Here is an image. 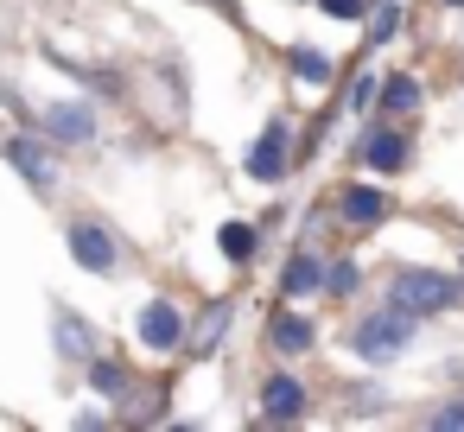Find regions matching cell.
<instances>
[{"label": "cell", "mask_w": 464, "mask_h": 432, "mask_svg": "<svg viewBox=\"0 0 464 432\" xmlns=\"http://www.w3.org/2000/svg\"><path fill=\"white\" fill-rule=\"evenodd\" d=\"M407 26V7L401 0H375V14H369V39L362 45H394V33Z\"/></svg>", "instance_id": "cell-18"}, {"label": "cell", "mask_w": 464, "mask_h": 432, "mask_svg": "<svg viewBox=\"0 0 464 432\" xmlns=\"http://www.w3.org/2000/svg\"><path fill=\"white\" fill-rule=\"evenodd\" d=\"M52 343H58V356H64V362H90V356L102 350V331H96L83 312L58 305V312H52Z\"/></svg>", "instance_id": "cell-8"}, {"label": "cell", "mask_w": 464, "mask_h": 432, "mask_svg": "<svg viewBox=\"0 0 464 432\" xmlns=\"http://www.w3.org/2000/svg\"><path fill=\"white\" fill-rule=\"evenodd\" d=\"M229 324H236V299H229V293H217V299L204 305V318L185 331V350H191V356H217V350H223V337H229Z\"/></svg>", "instance_id": "cell-11"}, {"label": "cell", "mask_w": 464, "mask_h": 432, "mask_svg": "<svg viewBox=\"0 0 464 432\" xmlns=\"http://www.w3.org/2000/svg\"><path fill=\"white\" fill-rule=\"evenodd\" d=\"M413 337H420V318L388 299L382 312H369V318L350 324V356L369 362V369H382V362H401V356L413 350Z\"/></svg>", "instance_id": "cell-1"}, {"label": "cell", "mask_w": 464, "mask_h": 432, "mask_svg": "<svg viewBox=\"0 0 464 432\" xmlns=\"http://www.w3.org/2000/svg\"><path fill=\"white\" fill-rule=\"evenodd\" d=\"M134 331H140V350H147V356H172V350H185V331H191V324H185V312H179L172 299L153 293V299L140 305Z\"/></svg>", "instance_id": "cell-5"}, {"label": "cell", "mask_w": 464, "mask_h": 432, "mask_svg": "<svg viewBox=\"0 0 464 432\" xmlns=\"http://www.w3.org/2000/svg\"><path fill=\"white\" fill-rule=\"evenodd\" d=\"M312 343H318V324H312V318L286 299V312H274V318H267V350L293 362V356H305Z\"/></svg>", "instance_id": "cell-10"}, {"label": "cell", "mask_w": 464, "mask_h": 432, "mask_svg": "<svg viewBox=\"0 0 464 432\" xmlns=\"http://www.w3.org/2000/svg\"><path fill=\"white\" fill-rule=\"evenodd\" d=\"M362 166L382 172V178H394V172L413 166V140H407L401 128H369V134H362Z\"/></svg>", "instance_id": "cell-9"}, {"label": "cell", "mask_w": 464, "mask_h": 432, "mask_svg": "<svg viewBox=\"0 0 464 432\" xmlns=\"http://www.w3.org/2000/svg\"><path fill=\"white\" fill-rule=\"evenodd\" d=\"M217 242H223V261H236V267H242V261H255L261 229H255V223H223V229H217Z\"/></svg>", "instance_id": "cell-17"}, {"label": "cell", "mask_w": 464, "mask_h": 432, "mask_svg": "<svg viewBox=\"0 0 464 432\" xmlns=\"http://www.w3.org/2000/svg\"><path fill=\"white\" fill-rule=\"evenodd\" d=\"M0 153H7V166H14L39 197H52V191H58V159H52V147H45L39 134H26V128H20V134L0 140Z\"/></svg>", "instance_id": "cell-3"}, {"label": "cell", "mask_w": 464, "mask_h": 432, "mask_svg": "<svg viewBox=\"0 0 464 432\" xmlns=\"http://www.w3.org/2000/svg\"><path fill=\"white\" fill-rule=\"evenodd\" d=\"M337 216H343L350 229H375V223H388V191H375V185H343Z\"/></svg>", "instance_id": "cell-14"}, {"label": "cell", "mask_w": 464, "mask_h": 432, "mask_svg": "<svg viewBox=\"0 0 464 432\" xmlns=\"http://www.w3.org/2000/svg\"><path fill=\"white\" fill-rule=\"evenodd\" d=\"M426 102V90H420V77H407V71H394V77H382V115L388 121H407L413 109Z\"/></svg>", "instance_id": "cell-15"}, {"label": "cell", "mask_w": 464, "mask_h": 432, "mask_svg": "<svg viewBox=\"0 0 464 432\" xmlns=\"http://www.w3.org/2000/svg\"><path fill=\"white\" fill-rule=\"evenodd\" d=\"M318 14H324V20H343V26H356V20H369V0H318Z\"/></svg>", "instance_id": "cell-21"}, {"label": "cell", "mask_w": 464, "mask_h": 432, "mask_svg": "<svg viewBox=\"0 0 464 432\" xmlns=\"http://www.w3.org/2000/svg\"><path fill=\"white\" fill-rule=\"evenodd\" d=\"M375 102H382V77H356L350 83V115H369Z\"/></svg>", "instance_id": "cell-22"}, {"label": "cell", "mask_w": 464, "mask_h": 432, "mask_svg": "<svg viewBox=\"0 0 464 432\" xmlns=\"http://www.w3.org/2000/svg\"><path fill=\"white\" fill-rule=\"evenodd\" d=\"M39 128H45V140H58V147H96V140H102L90 102H45V109H39Z\"/></svg>", "instance_id": "cell-6"}, {"label": "cell", "mask_w": 464, "mask_h": 432, "mask_svg": "<svg viewBox=\"0 0 464 432\" xmlns=\"http://www.w3.org/2000/svg\"><path fill=\"white\" fill-rule=\"evenodd\" d=\"M312 293H324V261L312 254V248H293L286 254V267H280V299H312Z\"/></svg>", "instance_id": "cell-13"}, {"label": "cell", "mask_w": 464, "mask_h": 432, "mask_svg": "<svg viewBox=\"0 0 464 432\" xmlns=\"http://www.w3.org/2000/svg\"><path fill=\"white\" fill-rule=\"evenodd\" d=\"M388 299L413 318H439L451 305H464V267H394L388 274Z\"/></svg>", "instance_id": "cell-2"}, {"label": "cell", "mask_w": 464, "mask_h": 432, "mask_svg": "<svg viewBox=\"0 0 464 432\" xmlns=\"http://www.w3.org/2000/svg\"><path fill=\"white\" fill-rule=\"evenodd\" d=\"M305 407H312V394H305L299 375H267L261 381V419L286 426V419H305Z\"/></svg>", "instance_id": "cell-12"}, {"label": "cell", "mask_w": 464, "mask_h": 432, "mask_svg": "<svg viewBox=\"0 0 464 432\" xmlns=\"http://www.w3.org/2000/svg\"><path fill=\"white\" fill-rule=\"evenodd\" d=\"M432 426H439V432H451V426H464V400H445V407L432 413Z\"/></svg>", "instance_id": "cell-23"}, {"label": "cell", "mask_w": 464, "mask_h": 432, "mask_svg": "<svg viewBox=\"0 0 464 432\" xmlns=\"http://www.w3.org/2000/svg\"><path fill=\"white\" fill-rule=\"evenodd\" d=\"M356 286H362V267L356 261H331L324 267V299H356Z\"/></svg>", "instance_id": "cell-20"}, {"label": "cell", "mask_w": 464, "mask_h": 432, "mask_svg": "<svg viewBox=\"0 0 464 432\" xmlns=\"http://www.w3.org/2000/svg\"><path fill=\"white\" fill-rule=\"evenodd\" d=\"M445 7H464V0H445Z\"/></svg>", "instance_id": "cell-24"}, {"label": "cell", "mask_w": 464, "mask_h": 432, "mask_svg": "<svg viewBox=\"0 0 464 432\" xmlns=\"http://www.w3.org/2000/svg\"><path fill=\"white\" fill-rule=\"evenodd\" d=\"M293 71L305 77V83H331V52H318V45H293Z\"/></svg>", "instance_id": "cell-19"}, {"label": "cell", "mask_w": 464, "mask_h": 432, "mask_svg": "<svg viewBox=\"0 0 464 432\" xmlns=\"http://www.w3.org/2000/svg\"><path fill=\"white\" fill-rule=\"evenodd\" d=\"M64 242H71V261H77L83 274H102V280H109V274L121 267V242H115L109 223H90V216H83V223L64 229Z\"/></svg>", "instance_id": "cell-4"}, {"label": "cell", "mask_w": 464, "mask_h": 432, "mask_svg": "<svg viewBox=\"0 0 464 432\" xmlns=\"http://www.w3.org/2000/svg\"><path fill=\"white\" fill-rule=\"evenodd\" d=\"M286 159H293V140H286V121L274 115V121L261 128V140L242 153V172L261 178V185H274V178H286Z\"/></svg>", "instance_id": "cell-7"}, {"label": "cell", "mask_w": 464, "mask_h": 432, "mask_svg": "<svg viewBox=\"0 0 464 432\" xmlns=\"http://www.w3.org/2000/svg\"><path fill=\"white\" fill-rule=\"evenodd\" d=\"M83 369H90V388H96L102 400H128V394H134V375H128V362H115V356H102V350H96Z\"/></svg>", "instance_id": "cell-16"}]
</instances>
